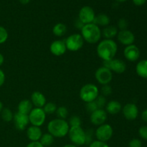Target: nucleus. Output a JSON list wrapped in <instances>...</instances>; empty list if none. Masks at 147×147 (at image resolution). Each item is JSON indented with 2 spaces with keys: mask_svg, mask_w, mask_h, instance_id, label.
<instances>
[{
  "mask_svg": "<svg viewBox=\"0 0 147 147\" xmlns=\"http://www.w3.org/2000/svg\"><path fill=\"white\" fill-rule=\"evenodd\" d=\"M63 147H78V146H76V145H74V144H66V145H65Z\"/></svg>",
  "mask_w": 147,
  "mask_h": 147,
  "instance_id": "46",
  "label": "nucleus"
},
{
  "mask_svg": "<svg viewBox=\"0 0 147 147\" xmlns=\"http://www.w3.org/2000/svg\"><path fill=\"white\" fill-rule=\"evenodd\" d=\"M96 137L98 141L103 142H107L112 138L113 134V129L110 124L103 123L98 126L95 132Z\"/></svg>",
  "mask_w": 147,
  "mask_h": 147,
  "instance_id": "8",
  "label": "nucleus"
},
{
  "mask_svg": "<svg viewBox=\"0 0 147 147\" xmlns=\"http://www.w3.org/2000/svg\"><path fill=\"white\" fill-rule=\"evenodd\" d=\"M84 42L81 34L78 33L70 34L65 40L67 50L71 52H77L80 50L84 45Z\"/></svg>",
  "mask_w": 147,
  "mask_h": 147,
  "instance_id": "6",
  "label": "nucleus"
},
{
  "mask_svg": "<svg viewBox=\"0 0 147 147\" xmlns=\"http://www.w3.org/2000/svg\"><path fill=\"white\" fill-rule=\"evenodd\" d=\"M33 109V105L32 103L31 100L24 99V100H21L19 103L17 109H18L19 113H21L22 114L29 115V113L31 112V111Z\"/></svg>",
  "mask_w": 147,
  "mask_h": 147,
  "instance_id": "21",
  "label": "nucleus"
},
{
  "mask_svg": "<svg viewBox=\"0 0 147 147\" xmlns=\"http://www.w3.org/2000/svg\"><path fill=\"white\" fill-rule=\"evenodd\" d=\"M79 95L81 100L87 103L96 100L99 96V90L95 84L88 83L80 88Z\"/></svg>",
  "mask_w": 147,
  "mask_h": 147,
  "instance_id": "4",
  "label": "nucleus"
},
{
  "mask_svg": "<svg viewBox=\"0 0 147 147\" xmlns=\"http://www.w3.org/2000/svg\"><path fill=\"white\" fill-rule=\"evenodd\" d=\"M95 78L100 85H107L111 82L113 79V73L107 67L102 66L98 67L95 73Z\"/></svg>",
  "mask_w": 147,
  "mask_h": 147,
  "instance_id": "9",
  "label": "nucleus"
},
{
  "mask_svg": "<svg viewBox=\"0 0 147 147\" xmlns=\"http://www.w3.org/2000/svg\"><path fill=\"white\" fill-rule=\"evenodd\" d=\"M86 109H87V111L89 112V113H91L98 109L95 101H92V102H89V103H86Z\"/></svg>",
  "mask_w": 147,
  "mask_h": 147,
  "instance_id": "36",
  "label": "nucleus"
},
{
  "mask_svg": "<svg viewBox=\"0 0 147 147\" xmlns=\"http://www.w3.org/2000/svg\"><path fill=\"white\" fill-rule=\"evenodd\" d=\"M68 124L70 127L81 126V119L78 116H73L69 119Z\"/></svg>",
  "mask_w": 147,
  "mask_h": 147,
  "instance_id": "31",
  "label": "nucleus"
},
{
  "mask_svg": "<svg viewBox=\"0 0 147 147\" xmlns=\"http://www.w3.org/2000/svg\"><path fill=\"white\" fill-rule=\"evenodd\" d=\"M20 2L22 4H27L30 1V0H19Z\"/></svg>",
  "mask_w": 147,
  "mask_h": 147,
  "instance_id": "45",
  "label": "nucleus"
},
{
  "mask_svg": "<svg viewBox=\"0 0 147 147\" xmlns=\"http://www.w3.org/2000/svg\"><path fill=\"white\" fill-rule=\"evenodd\" d=\"M106 113L111 115H116L121 111L122 106L120 102L118 100H111L109 103H106Z\"/></svg>",
  "mask_w": 147,
  "mask_h": 147,
  "instance_id": "20",
  "label": "nucleus"
},
{
  "mask_svg": "<svg viewBox=\"0 0 147 147\" xmlns=\"http://www.w3.org/2000/svg\"><path fill=\"white\" fill-rule=\"evenodd\" d=\"M102 35L103 36L105 39L108 40H112L113 37L117 35L119 30H118L117 27L116 26L109 25L107 27H105L103 30L101 31Z\"/></svg>",
  "mask_w": 147,
  "mask_h": 147,
  "instance_id": "22",
  "label": "nucleus"
},
{
  "mask_svg": "<svg viewBox=\"0 0 147 147\" xmlns=\"http://www.w3.org/2000/svg\"><path fill=\"white\" fill-rule=\"evenodd\" d=\"M96 17L94 10L89 6H84L80 9L78 13V19L83 24L93 23Z\"/></svg>",
  "mask_w": 147,
  "mask_h": 147,
  "instance_id": "11",
  "label": "nucleus"
},
{
  "mask_svg": "<svg viewBox=\"0 0 147 147\" xmlns=\"http://www.w3.org/2000/svg\"><path fill=\"white\" fill-rule=\"evenodd\" d=\"M31 102L34 108H42L45 105L46 98L43 93L40 91H34L31 95Z\"/></svg>",
  "mask_w": 147,
  "mask_h": 147,
  "instance_id": "18",
  "label": "nucleus"
},
{
  "mask_svg": "<svg viewBox=\"0 0 147 147\" xmlns=\"http://www.w3.org/2000/svg\"><path fill=\"white\" fill-rule=\"evenodd\" d=\"M9 37L8 32L4 27L0 25V45L3 44L7 40Z\"/></svg>",
  "mask_w": 147,
  "mask_h": 147,
  "instance_id": "32",
  "label": "nucleus"
},
{
  "mask_svg": "<svg viewBox=\"0 0 147 147\" xmlns=\"http://www.w3.org/2000/svg\"><path fill=\"white\" fill-rule=\"evenodd\" d=\"M26 147H44L40 142H31Z\"/></svg>",
  "mask_w": 147,
  "mask_h": 147,
  "instance_id": "39",
  "label": "nucleus"
},
{
  "mask_svg": "<svg viewBox=\"0 0 147 147\" xmlns=\"http://www.w3.org/2000/svg\"><path fill=\"white\" fill-rule=\"evenodd\" d=\"M13 122L17 130L24 131L30 123L28 115L22 114V113L17 112L14 113Z\"/></svg>",
  "mask_w": 147,
  "mask_h": 147,
  "instance_id": "15",
  "label": "nucleus"
},
{
  "mask_svg": "<svg viewBox=\"0 0 147 147\" xmlns=\"http://www.w3.org/2000/svg\"><path fill=\"white\" fill-rule=\"evenodd\" d=\"M111 20L109 16L106 14H99L96 15L94 19V21L93 23L96 24L97 26L100 27H107L110 24Z\"/></svg>",
  "mask_w": 147,
  "mask_h": 147,
  "instance_id": "23",
  "label": "nucleus"
},
{
  "mask_svg": "<svg viewBox=\"0 0 147 147\" xmlns=\"http://www.w3.org/2000/svg\"><path fill=\"white\" fill-rule=\"evenodd\" d=\"M83 26H84V24L81 22V21H80L79 19H78V20L76 21V27H77L78 29H80V30H81V29L83 28Z\"/></svg>",
  "mask_w": 147,
  "mask_h": 147,
  "instance_id": "42",
  "label": "nucleus"
},
{
  "mask_svg": "<svg viewBox=\"0 0 147 147\" xmlns=\"http://www.w3.org/2000/svg\"><path fill=\"white\" fill-rule=\"evenodd\" d=\"M3 109H4V107H3V103H1V101L0 100V114H1V111H2Z\"/></svg>",
  "mask_w": 147,
  "mask_h": 147,
  "instance_id": "47",
  "label": "nucleus"
},
{
  "mask_svg": "<svg viewBox=\"0 0 147 147\" xmlns=\"http://www.w3.org/2000/svg\"><path fill=\"white\" fill-rule=\"evenodd\" d=\"M100 90H101L102 96H105V97L110 96L112 93V88L109 84L102 86Z\"/></svg>",
  "mask_w": 147,
  "mask_h": 147,
  "instance_id": "33",
  "label": "nucleus"
},
{
  "mask_svg": "<svg viewBox=\"0 0 147 147\" xmlns=\"http://www.w3.org/2000/svg\"><path fill=\"white\" fill-rule=\"evenodd\" d=\"M134 4L136 6H142L146 2L147 0H132Z\"/></svg>",
  "mask_w": 147,
  "mask_h": 147,
  "instance_id": "41",
  "label": "nucleus"
},
{
  "mask_svg": "<svg viewBox=\"0 0 147 147\" xmlns=\"http://www.w3.org/2000/svg\"><path fill=\"white\" fill-rule=\"evenodd\" d=\"M55 113L57 116V119L65 120L66 118L67 117V115H68V111L65 106H60L57 109Z\"/></svg>",
  "mask_w": 147,
  "mask_h": 147,
  "instance_id": "29",
  "label": "nucleus"
},
{
  "mask_svg": "<svg viewBox=\"0 0 147 147\" xmlns=\"http://www.w3.org/2000/svg\"><path fill=\"white\" fill-rule=\"evenodd\" d=\"M121 111L125 119L129 121L135 120L139 115V109L137 106L134 103H127L122 108Z\"/></svg>",
  "mask_w": 147,
  "mask_h": 147,
  "instance_id": "13",
  "label": "nucleus"
},
{
  "mask_svg": "<svg viewBox=\"0 0 147 147\" xmlns=\"http://www.w3.org/2000/svg\"><path fill=\"white\" fill-rule=\"evenodd\" d=\"M89 147H109V146L106 142H103L96 140L94 141V142H92L89 144Z\"/></svg>",
  "mask_w": 147,
  "mask_h": 147,
  "instance_id": "35",
  "label": "nucleus"
},
{
  "mask_svg": "<svg viewBox=\"0 0 147 147\" xmlns=\"http://www.w3.org/2000/svg\"><path fill=\"white\" fill-rule=\"evenodd\" d=\"M123 55L125 58L130 62H135L140 57V50L135 45L126 46L123 50Z\"/></svg>",
  "mask_w": 147,
  "mask_h": 147,
  "instance_id": "16",
  "label": "nucleus"
},
{
  "mask_svg": "<svg viewBox=\"0 0 147 147\" xmlns=\"http://www.w3.org/2000/svg\"><path fill=\"white\" fill-rule=\"evenodd\" d=\"M30 123L32 126L40 127L44 124L46 119V113L42 108H33L28 115Z\"/></svg>",
  "mask_w": 147,
  "mask_h": 147,
  "instance_id": "7",
  "label": "nucleus"
},
{
  "mask_svg": "<svg viewBox=\"0 0 147 147\" xmlns=\"http://www.w3.org/2000/svg\"><path fill=\"white\" fill-rule=\"evenodd\" d=\"M67 32V27L63 23H57L53 27V33L56 37H63Z\"/></svg>",
  "mask_w": 147,
  "mask_h": 147,
  "instance_id": "25",
  "label": "nucleus"
},
{
  "mask_svg": "<svg viewBox=\"0 0 147 147\" xmlns=\"http://www.w3.org/2000/svg\"><path fill=\"white\" fill-rule=\"evenodd\" d=\"M142 143L139 139H133L129 143V147H142Z\"/></svg>",
  "mask_w": 147,
  "mask_h": 147,
  "instance_id": "38",
  "label": "nucleus"
},
{
  "mask_svg": "<svg viewBox=\"0 0 147 147\" xmlns=\"http://www.w3.org/2000/svg\"><path fill=\"white\" fill-rule=\"evenodd\" d=\"M81 36L84 41L90 44L98 42L102 37L101 30L94 23L84 24L81 29Z\"/></svg>",
  "mask_w": 147,
  "mask_h": 147,
  "instance_id": "3",
  "label": "nucleus"
},
{
  "mask_svg": "<svg viewBox=\"0 0 147 147\" xmlns=\"http://www.w3.org/2000/svg\"><path fill=\"white\" fill-rule=\"evenodd\" d=\"M4 55H3L1 53H0V67H1V65H3V63H4Z\"/></svg>",
  "mask_w": 147,
  "mask_h": 147,
  "instance_id": "44",
  "label": "nucleus"
},
{
  "mask_svg": "<svg viewBox=\"0 0 147 147\" xmlns=\"http://www.w3.org/2000/svg\"><path fill=\"white\" fill-rule=\"evenodd\" d=\"M42 133L40 127L30 126L27 129V136L31 142H40Z\"/></svg>",
  "mask_w": 147,
  "mask_h": 147,
  "instance_id": "19",
  "label": "nucleus"
},
{
  "mask_svg": "<svg viewBox=\"0 0 147 147\" xmlns=\"http://www.w3.org/2000/svg\"><path fill=\"white\" fill-rule=\"evenodd\" d=\"M142 119L144 121L146 122L147 123V109L146 110L144 111L142 113Z\"/></svg>",
  "mask_w": 147,
  "mask_h": 147,
  "instance_id": "43",
  "label": "nucleus"
},
{
  "mask_svg": "<svg viewBox=\"0 0 147 147\" xmlns=\"http://www.w3.org/2000/svg\"><path fill=\"white\" fill-rule=\"evenodd\" d=\"M139 134L142 139L147 141V126H143L139 129Z\"/></svg>",
  "mask_w": 147,
  "mask_h": 147,
  "instance_id": "37",
  "label": "nucleus"
},
{
  "mask_svg": "<svg viewBox=\"0 0 147 147\" xmlns=\"http://www.w3.org/2000/svg\"><path fill=\"white\" fill-rule=\"evenodd\" d=\"M94 101H95V103H96V106H97L98 109H103V108L106 107V103H107V102H106V97L103 96H102V95L98 96Z\"/></svg>",
  "mask_w": 147,
  "mask_h": 147,
  "instance_id": "30",
  "label": "nucleus"
},
{
  "mask_svg": "<svg viewBox=\"0 0 147 147\" xmlns=\"http://www.w3.org/2000/svg\"><path fill=\"white\" fill-rule=\"evenodd\" d=\"M129 26V23L128 21L124 18H121L118 21V27L120 30H127V27Z\"/></svg>",
  "mask_w": 147,
  "mask_h": 147,
  "instance_id": "34",
  "label": "nucleus"
},
{
  "mask_svg": "<svg viewBox=\"0 0 147 147\" xmlns=\"http://www.w3.org/2000/svg\"><path fill=\"white\" fill-rule=\"evenodd\" d=\"M108 115L104 109H97L90 113V121L92 124L95 126H100L107 120Z\"/></svg>",
  "mask_w": 147,
  "mask_h": 147,
  "instance_id": "12",
  "label": "nucleus"
},
{
  "mask_svg": "<svg viewBox=\"0 0 147 147\" xmlns=\"http://www.w3.org/2000/svg\"><path fill=\"white\" fill-rule=\"evenodd\" d=\"M1 119L5 122H10L13 121L14 118V113H12L11 110L8 108H4L1 112Z\"/></svg>",
  "mask_w": 147,
  "mask_h": 147,
  "instance_id": "27",
  "label": "nucleus"
},
{
  "mask_svg": "<svg viewBox=\"0 0 147 147\" xmlns=\"http://www.w3.org/2000/svg\"><path fill=\"white\" fill-rule=\"evenodd\" d=\"M116 36H117V39L119 42L123 45H133L135 41L134 34L129 30H120Z\"/></svg>",
  "mask_w": 147,
  "mask_h": 147,
  "instance_id": "14",
  "label": "nucleus"
},
{
  "mask_svg": "<svg viewBox=\"0 0 147 147\" xmlns=\"http://www.w3.org/2000/svg\"><path fill=\"white\" fill-rule=\"evenodd\" d=\"M70 126L64 119H55L50 121L47 124V131L53 137L63 138L68 134Z\"/></svg>",
  "mask_w": 147,
  "mask_h": 147,
  "instance_id": "2",
  "label": "nucleus"
},
{
  "mask_svg": "<svg viewBox=\"0 0 147 147\" xmlns=\"http://www.w3.org/2000/svg\"><path fill=\"white\" fill-rule=\"evenodd\" d=\"M57 107L56 106L55 103H54L53 102H48V103H46L45 105L43 106L42 109L44 110L45 113L47 114H53L56 112Z\"/></svg>",
  "mask_w": 147,
  "mask_h": 147,
  "instance_id": "28",
  "label": "nucleus"
},
{
  "mask_svg": "<svg viewBox=\"0 0 147 147\" xmlns=\"http://www.w3.org/2000/svg\"><path fill=\"white\" fill-rule=\"evenodd\" d=\"M68 136L73 144L76 146H83L86 144V133L81 126L70 127Z\"/></svg>",
  "mask_w": 147,
  "mask_h": 147,
  "instance_id": "5",
  "label": "nucleus"
},
{
  "mask_svg": "<svg viewBox=\"0 0 147 147\" xmlns=\"http://www.w3.org/2000/svg\"><path fill=\"white\" fill-rule=\"evenodd\" d=\"M40 142L44 147L50 146L54 142V137L49 133L45 134L42 135L40 139Z\"/></svg>",
  "mask_w": 147,
  "mask_h": 147,
  "instance_id": "26",
  "label": "nucleus"
},
{
  "mask_svg": "<svg viewBox=\"0 0 147 147\" xmlns=\"http://www.w3.org/2000/svg\"><path fill=\"white\" fill-rule=\"evenodd\" d=\"M5 82V74L1 69H0V87L4 85Z\"/></svg>",
  "mask_w": 147,
  "mask_h": 147,
  "instance_id": "40",
  "label": "nucleus"
},
{
  "mask_svg": "<svg viewBox=\"0 0 147 147\" xmlns=\"http://www.w3.org/2000/svg\"><path fill=\"white\" fill-rule=\"evenodd\" d=\"M136 71L138 76L147 79V60H142L137 63Z\"/></svg>",
  "mask_w": 147,
  "mask_h": 147,
  "instance_id": "24",
  "label": "nucleus"
},
{
  "mask_svg": "<svg viewBox=\"0 0 147 147\" xmlns=\"http://www.w3.org/2000/svg\"><path fill=\"white\" fill-rule=\"evenodd\" d=\"M117 50L118 45L116 42L108 39L100 41L96 48L98 56L103 61H109L114 58Z\"/></svg>",
  "mask_w": 147,
  "mask_h": 147,
  "instance_id": "1",
  "label": "nucleus"
},
{
  "mask_svg": "<svg viewBox=\"0 0 147 147\" xmlns=\"http://www.w3.org/2000/svg\"><path fill=\"white\" fill-rule=\"evenodd\" d=\"M50 50L55 56H61L64 55L67 50L65 40H55L53 42L50 46Z\"/></svg>",
  "mask_w": 147,
  "mask_h": 147,
  "instance_id": "17",
  "label": "nucleus"
},
{
  "mask_svg": "<svg viewBox=\"0 0 147 147\" xmlns=\"http://www.w3.org/2000/svg\"><path fill=\"white\" fill-rule=\"evenodd\" d=\"M116 1H118V2H124V1H127V0H116Z\"/></svg>",
  "mask_w": 147,
  "mask_h": 147,
  "instance_id": "48",
  "label": "nucleus"
},
{
  "mask_svg": "<svg viewBox=\"0 0 147 147\" xmlns=\"http://www.w3.org/2000/svg\"><path fill=\"white\" fill-rule=\"evenodd\" d=\"M103 66L107 67L111 72H114L118 74H122L126 70V64L121 59L113 58L109 61H103Z\"/></svg>",
  "mask_w": 147,
  "mask_h": 147,
  "instance_id": "10",
  "label": "nucleus"
}]
</instances>
